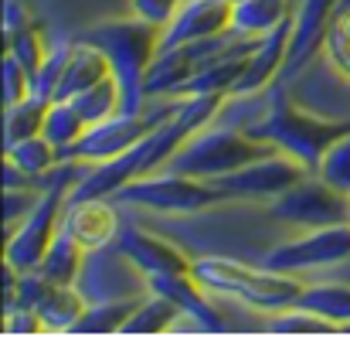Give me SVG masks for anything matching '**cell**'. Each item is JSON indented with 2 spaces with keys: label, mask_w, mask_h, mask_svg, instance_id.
Segmentation results:
<instances>
[{
  "label": "cell",
  "mask_w": 350,
  "mask_h": 337,
  "mask_svg": "<svg viewBox=\"0 0 350 337\" xmlns=\"http://www.w3.org/2000/svg\"><path fill=\"white\" fill-rule=\"evenodd\" d=\"M241 129L252 133L255 140H265L275 150L296 157L310 171H317V164L327 153V147L337 136L350 133V119L317 116V112L303 110V106L293 103L286 82H275L272 89H265V110L258 112V119L241 123Z\"/></svg>",
  "instance_id": "obj_1"
},
{
  "label": "cell",
  "mask_w": 350,
  "mask_h": 337,
  "mask_svg": "<svg viewBox=\"0 0 350 337\" xmlns=\"http://www.w3.org/2000/svg\"><path fill=\"white\" fill-rule=\"evenodd\" d=\"M160 34L163 27L139 21V17H116V21H99L72 38L89 41L96 48L106 51L113 75H116L119 89H122V112H143L150 103L146 92V75L160 55Z\"/></svg>",
  "instance_id": "obj_2"
},
{
  "label": "cell",
  "mask_w": 350,
  "mask_h": 337,
  "mask_svg": "<svg viewBox=\"0 0 350 337\" xmlns=\"http://www.w3.org/2000/svg\"><path fill=\"white\" fill-rule=\"evenodd\" d=\"M191 276H194L208 293L238 300V303L255 307V310H262V314L293 307V303L299 300L303 286H306V283H303L299 276H293V273H275V269H269V266H245V262H234V259H225V255L194 259Z\"/></svg>",
  "instance_id": "obj_3"
},
{
  "label": "cell",
  "mask_w": 350,
  "mask_h": 337,
  "mask_svg": "<svg viewBox=\"0 0 350 337\" xmlns=\"http://www.w3.org/2000/svg\"><path fill=\"white\" fill-rule=\"evenodd\" d=\"M269 153H275V147L265 140H255L241 126H211L208 123L167 160V167L177 174L215 181V177L232 174V171L258 160V157H269Z\"/></svg>",
  "instance_id": "obj_4"
},
{
  "label": "cell",
  "mask_w": 350,
  "mask_h": 337,
  "mask_svg": "<svg viewBox=\"0 0 350 337\" xmlns=\"http://www.w3.org/2000/svg\"><path fill=\"white\" fill-rule=\"evenodd\" d=\"M119 205H133V208H146L157 215H194L204 208H215L221 201H228L215 181L204 177H191V174H177L170 167H163V174H139L129 184H122L116 195Z\"/></svg>",
  "instance_id": "obj_5"
},
{
  "label": "cell",
  "mask_w": 350,
  "mask_h": 337,
  "mask_svg": "<svg viewBox=\"0 0 350 337\" xmlns=\"http://www.w3.org/2000/svg\"><path fill=\"white\" fill-rule=\"evenodd\" d=\"M350 259V222L323 225V228H303V235L286 238L272 245L262 255V266L275 273H313L327 266H340Z\"/></svg>",
  "instance_id": "obj_6"
},
{
  "label": "cell",
  "mask_w": 350,
  "mask_h": 337,
  "mask_svg": "<svg viewBox=\"0 0 350 337\" xmlns=\"http://www.w3.org/2000/svg\"><path fill=\"white\" fill-rule=\"evenodd\" d=\"M177 110V103L163 106V110H143V112H119L113 119H103L96 126H89L82 133L79 143H72L68 150H62V160H82V164H103L113 160L119 153H126L129 147H136L143 136H150L170 112Z\"/></svg>",
  "instance_id": "obj_7"
},
{
  "label": "cell",
  "mask_w": 350,
  "mask_h": 337,
  "mask_svg": "<svg viewBox=\"0 0 350 337\" xmlns=\"http://www.w3.org/2000/svg\"><path fill=\"white\" fill-rule=\"evenodd\" d=\"M272 219L289 222L296 228H323V225H340L350 222V195L337 191L334 184H327L320 174H306L303 181H296L289 191H282L272 201Z\"/></svg>",
  "instance_id": "obj_8"
},
{
  "label": "cell",
  "mask_w": 350,
  "mask_h": 337,
  "mask_svg": "<svg viewBox=\"0 0 350 337\" xmlns=\"http://www.w3.org/2000/svg\"><path fill=\"white\" fill-rule=\"evenodd\" d=\"M310 174V167L306 164H299L296 157H289V153H282V150H275V153H269V157H258V160H252V164H245V167H238L232 174H221V177H215V188L232 201H262V198H269V201H275L282 191H289L296 181H303Z\"/></svg>",
  "instance_id": "obj_9"
},
{
  "label": "cell",
  "mask_w": 350,
  "mask_h": 337,
  "mask_svg": "<svg viewBox=\"0 0 350 337\" xmlns=\"http://www.w3.org/2000/svg\"><path fill=\"white\" fill-rule=\"evenodd\" d=\"M337 3L340 0H299L296 14H293V41H289V55H286V68L279 75V82H293L306 62L317 58V51H323L327 31L337 17Z\"/></svg>",
  "instance_id": "obj_10"
},
{
  "label": "cell",
  "mask_w": 350,
  "mask_h": 337,
  "mask_svg": "<svg viewBox=\"0 0 350 337\" xmlns=\"http://www.w3.org/2000/svg\"><path fill=\"white\" fill-rule=\"evenodd\" d=\"M150 293H160L180 307V314L204 334H228V321L218 314V307L208 300V290L191 273H150L143 276Z\"/></svg>",
  "instance_id": "obj_11"
},
{
  "label": "cell",
  "mask_w": 350,
  "mask_h": 337,
  "mask_svg": "<svg viewBox=\"0 0 350 337\" xmlns=\"http://www.w3.org/2000/svg\"><path fill=\"white\" fill-rule=\"evenodd\" d=\"M116 252L143 276H150V273H191V266H194V259L180 245H174L146 228H136V225H122L116 238Z\"/></svg>",
  "instance_id": "obj_12"
},
{
  "label": "cell",
  "mask_w": 350,
  "mask_h": 337,
  "mask_svg": "<svg viewBox=\"0 0 350 337\" xmlns=\"http://www.w3.org/2000/svg\"><path fill=\"white\" fill-rule=\"evenodd\" d=\"M289 41H293V17L282 21L279 27H272L269 34H262L258 48L248 55V65L241 72V79L234 82L232 99H248V96H262L265 89H272L286 68V55H289Z\"/></svg>",
  "instance_id": "obj_13"
},
{
  "label": "cell",
  "mask_w": 350,
  "mask_h": 337,
  "mask_svg": "<svg viewBox=\"0 0 350 337\" xmlns=\"http://www.w3.org/2000/svg\"><path fill=\"white\" fill-rule=\"evenodd\" d=\"M62 228L85 249V252H99L116 245L119 232H122V219H119L116 205L106 198H79L65 205V219Z\"/></svg>",
  "instance_id": "obj_14"
},
{
  "label": "cell",
  "mask_w": 350,
  "mask_h": 337,
  "mask_svg": "<svg viewBox=\"0 0 350 337\" xmlns=\"http://www.w3.org/2000/svg\"><path fill=\"white\" fill-rule=\"evenodd\" d=\"M232 17H234L232 0H184L177 17L160 34V51L187 45V41L225 34V31H232Z\"/></svg>",
  "instance_id": "obj_15"
},
{
  "label": "cell",
  "mask_w": 350,
  "mask_h": 337,
  "mask_svg": "<svg viewBox=\"0 0 350 337\" xmlns=\"http://www.w3.org/2000/svg\"><path fill=\"white\" fill-rule=\"evenodd\" d=\"M109 75H113V65H109L106 51L96 48V45H89V41H79V38H75V48H72V58H68V65H65V75H62V82H58V89H55V99H75L79 92L92 89L96 82H103V79H109ZM55 99H51V103H55Z\"/></svg>",
  "instance_id": "obj_16"
},
{
  "label": "cell",
  "mask_w": 350,
  "mask_h": 337,
  "mask_svg": "<svg viewBox=\"0 0 350 337\" xmlns=\"http://www.w3.org/2000/svg\"><path fill=\"white\" fill-rule=\"evenodd\" d=\"M85 307H89V297H85L79 286H72V283H55V286L48 290V297L38 303V314H41L48 334H72L75 324L82 321Z\"/></svg>",
  "instance_id": "obj_17"
},
{
  "label": "cell",
  "mask_w": 350,
  "mask_h": 337,
  "mask_svg": "<svg viewBox=\"0 0 350 337\" xmlns=\"http://www.w3.org/2000/svg\"><path fill=\"white\" fill-rule=\"evenodd\" d=\"M143 297H146V293L116 297V300H92L72 334H122L126 321L136 314V307H139Z\"/></svg>",
  "instance_id": "obj_18"
},
{
  "label": "cell",
  "mask_w": 350,
  "mask_h": 337,
  "mask_svg": "<svg viewBox=\"0 0 350 337\" xmlns=\"http://www.w3.org/2000/svg\"><path fill=\"white\" fill-rule=\"evenodd\" d=\"M296 14V0H241L234 3L232 27L241 34H269L272 27H279L282 21H289Z\"/></svg>",
  "instance_id": "obj_19"
},
{
  "label": "cell",
  "mask_w": 350,
  "mask_h": 337,
  "mask_svg": "<svg viewBox=\"0 0 350 337\" xmlns=\"http://www.w3.org/2000/svg\"><path fill=\"white\" fill-rule=\"evenodd\" d=\"M85 259H89V252L65 232V228H58V235H55V242L48 245V252H44V259H41V273L48 276V279H55V283H72V286H79V276H82V269H85Z\"/></svg>",
  "instance_id": "obj_20"
},
{
  "label": "cell",
  "mask_w": 350,
  "mask_h": 337,
  "mask_svg": "<svg viewBox=\"0 0 350 337\" xmlns=\"http://www.w3.org/2000/svg\"><path fill=\"white\" fill-rule=\"evenodd\" d=\"M48 99L41 96H24L14 106H3V150H10L14 143L44 133V116H48Z\"/></svg>",
  "instance_id": "obj_21"
},
{
  "label": "cell",
  "mask_w": 350,
  "mask_h": 337,
  "mask_svg": "<svg viewBox=\"0 0 350 337\" xmlns=\"http://www.w3.org/2000/svg\"><path fill=\"white\" fill-rule=\"evenodd\" d=\"M180 307L160 293H146L136 307V314L126 321L122 334H170L180 321Z\"/></svg>",
  "instance_id": "obj_22"
},
{
  "label": "cell",
  "mask_w": 350,
  "mask_h": 337,
  "mask_svg": "<svg viewBox=\"0 0 350 337\" xmlns=\"http://www.w3.org/2000/svg\"><path fill=\"white\" fill-rule=\"evenodd\" d=\"M296 307H306V310L327 317L330 324L344 327V324H350V286L347 283H313V286H303Z\"/></svg>",
  "instance_id": "obj_23"
},
{
  "label": "cell",
  "mask_w": 350,
  "mask_h": 337,
  "mask_svg": "<svg viewBox=\"0 0 350 337\" xmlns=\"http://www.w3.org/2000/svg\"><path fill=\"white\" fill-rule=\"evenodd\" d=\"M3 157L7 160H14L21 171H27L31 177H48L58 164H62V153H58V147L44 136V133H38V136H27V140H21V143H14L10 150H3Z\"/></svg>",
  "instance_id": "obj_24"
},
{
  "label": "cell",
  "mask_w": 350,
  "mask_h": 337,
  "mask_svg": "<svg viewBox=\"0 0 350 337\" xmlns=\"http://www.w3.org/2000/svg\"><path fill=\"white\" fill-rule=\"evenodd\" d=\"M85 129H89V123H85V116L79 112V106H75L72 99H55V103L48 106V116H44V136L58 147V153L68 150L72 143H79Z\"/></svg>",
  "instance_id": "obj_25"
},
{
  "label": "cell",
  "mask_w": 350,
  "mask_h": 337,
  "mask_svg": "<svg viewBox=\"0 0 350 337\" xmlns=\"http://www.w3.org/2000/svg\"><path fill=\"white\" fill-rule=\"evenodd\" d=\"M262 327L269 334H340L337 324H330L327 317H320V314H313L306 307H296V303L282 307V310H272L262 321Z\"/></svg>",
  "instance_id": "obj_26"
},
{
  "label": "cell",
  "mask_w": 350,
  "mask_h": 337,
  "mask_svg": "<svg viewBox=\"0 0 350 337\" xmlns=\"http://www.w3.org/2000/svg\"><path fill=\"white\" fill-rule=\"evenodd\" d=\"M72 103L79 106V112L85 116V123H89V126H96V123L113 119V116H119V112H122V89H119L116 75H109V79L96 82L92 89L79 92Z\"/></svg>",
  "instance_id": "obj_27"
},
{
  "label": "cell",
  "mask_w": 350,
  "mask_h": 337,
  "mask_svg": "<svg viewBox=\"0 0 350 337\" xmlns=\"http://www.w3.org/2000/svg\"><path fill=\"white\" fill-rule=\"evenodd\" d=\"M72 48H75V38L68 34V38H55L51 45H48V55H44V62H41V68L34 72V79H31V92L34 96H41V99H55V89H58V82H62V75H65V65H68V58H72Z\"/></svg>",
  "instance_id": "obj_28"
},
{
  "label": "cell",
  "mask_w": 350,
  "mask_h": 337,
  "mask_svg": "<svg viewBox=\"0 0 350 337\" xmlns=\"http://www.w3.org/2000/svg\"><path fill=\"white\" fill-rule=\"evenodd\" d=\"M44 27L38 24V21H31L27 27H21V31H14V34H7L3 41H7V55H14L27 72H31V79H34V72L41 68V62H44V55H48V45H44V34H41Z\"/></svg>",
  "instance_id": "obj_29"
},
{
  "label": "cell",
  "mask_w": 350,
  "mask_h": 337,
  "mask_svg": "<svg viewBox=\"0 0 350 337\" xmlns=\"http://www.w3.org/2000/svg\"><path fill=\"white\" fill-rule=\"evenodd\" d=\"M313 174H320L327 184H334L337 191L350 195V133L337 136V140L327 147V153L320 157V164H317Z\"/></svg>",
  "instance_id": "obj_30"
},
{
  "label": "cell",
  "mask_w": 350,
  "mask_h": 337,
  "mask_svg": "<svg viewBox=\"0 0 350 337\" xmlns=\"http://www.w3.org/2000/svg\"><path fill=\"white\" fill-rule=\"evenodd\" d=\"M0 79H3V106H14L24 96H31V72L7 51H3V62H0Z\"/></svg>",
  "instance_id": "obj_31"
},
{
  "label": "cell",
  "mask_w": 350,
  "mask_h": 337,
  "mask_svg": "<svg viewBox=\"0 0 350 337\" xmlns=\"http://www.w3.org/2000/svg\"><path fill=\"white\" fill-rule=\"evenodd\" d=\"M180 7H184V0H129L133 17L150 21V24H157V27H167V24L177 17Z\"/></svg>",
  "instance_id": "obj_32"
},
{
  "label": "cell",
  "mask_w": 350,
  "mask_h": 337,
  "mask_svg": "<svg viewBox=\"0 0 350 337\" xmlns=\"http://www.w3.org/2000/svg\"><path fill=\"white\" fill-rule=\"evenodd\" d=\"M38 198H41V191H31V188H3V225H7V232L38 205Z\"/></svg>",
  "instance_id": "obj_33"
},
{
  "label": "cell",
  "mask_w": 350,
  "mask_h": 337,
  "mask_svg": "<svg viewBox=\"0 0 350 337\" xmlns=\"http://www.w3.org/2000/svg\"><path fill=\"white\" fill-rule=\"evenodd\" d=\"M44 331V321L34 307H14V310H3V334L17 337V334H41Z\"/></svg>",
  "instance_id": "obj_34"
},
{
  "label": "cell",
  "mask_w": 350,
  "mask_h": 337,
  "mask_svg": "<svg viewBox=\"0 0 350 337\" xmlns=\"http://www.w3.org/2000/svg\"><path fill=\"white\" fill-rule=\"evenodd\" d=\"M323 55H327V62H330V65H334V68L350 82V41L344 38V31H340L337 24H330V31H327Z\"/></svg>",
  "instance_id": "obj_35"
},
{
  "label": "cell",
  "mask_w": 350,
  "mask_h": 337,
  "mask_svg": "<svg viewBox=\"0 0 350 337\" xmlns=\"http://www.w3.org/2000/svg\"><path fill=\"white\" fill-rule=\"evenodd\" d=\"M31 21L34 17H31V10L21 0H3V38L14 34V31H21V27H27Z\"/></svg>",
  "instance_id": "obj_36"
},
{
  "label": "cell",
  "mask_w": 350,
  "mask_h": 337,
  "mask_svg": "<svg viewBox=\"0 0 350 337\" xmlns=\"http://www.w3.org/2000/svg\"><path fill=\"white\" fill-rule=\"evenodd\" d=\"M334 24L344 31V38L350 41V10H347V14H337V17H334Z\"/></svg>",
  "instance_id": "obj_37"
},
{
  "label": "cell",
  "mask_w": 350,
  "mask_h": 337,
  "mask_svg": "<svg viewBox=\"0 0 350 337\" xmlns=\"http://www.w3.org/2000/svg\"><path fill=\"white\" fill-rule=\"evenodd\" d=\"M350 10V0H340V3H337V14H347Z\"/></svg>",
  "instance_id": "obj_38"
},
{
  "label": "cell",
  "mask_w": 350,
  "mask_h": 337,
  "mask_svg": "<svg viewBox=\"0 0 350 337\" xmlns=\"http://www.w3.org/2000/svg\"><path fill=\"white\" fill-rule=\"evenodd\" d=\"M340 334H350V324H344V327H340Z\"/></svg>",
  "instance_id": "obj_39"
},
{
  "label": "cell",
  "mask_w": 350,
  "mask_h": 337,
  "mask_svg": "<svg viewBox=\"0 0 350 337\" xmlns=\"http://www.w3.org/2000/svg\"><path fill=\"white\" fill-rule=\"evenodd\" d=\"M232 3H241V0H232Z\"/></svg>",
  "instance_id": "obj_40"
}]
</instances>
